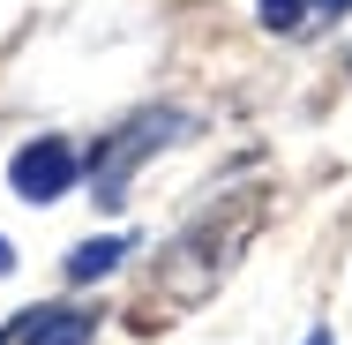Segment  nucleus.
Instances as JSON below:
<instances>
[{"mask_svg":"<svg viewBox=\"0 0 352 345\" xmlns=\"http://www.w3.org/2000/svg\"><path fill=\"white\" fill-rule=\"evenodd\" d=\"M180 136H195V113H180V105H142L135 121H120L113 136L98 143L90 158H82L98 210H120V203H128V180H135V165H142V158H157V150H173Z\"/></svg>","mask_w":352,"mask_h":345,"instance_id":"obj_1","label":"nucleus"},{"mask_svg":"<svg viewBox=\"0 0 352 345\" xmlns=\"http://www.w3.org/2000/svg\"><path fill=\"white\" fill-rule=\"evenodd\" d=\"M75 180H82V158H75L68 136H38V143H23V150L8 158V188H15L30 210H38V203H60Z\"/></svg>","mask_w":352,"mask_h":345,"instance_id":"obj_2","label":"nucleus"},{"mask_svg":"<svg viewBox=\"0 0 352 345\" xmlns=\"http://www.w3.org/2000/svg\"><path fill=\"white\" fill-rule=\"evenodd\" d=\"M90 338H98L90 308H23V331H15V345H90Z\"/></svg>","mask_w":352,"mask_h":345,"instance_id":"obj_3","label":"nucleus"},{"mask_svg":"<svg viewBox=\"0 0 352 345\" xmlns=\"http://www.w3.org/2000/svg\"><path fill=\"white\" fill-rule=\"evenodd\" d=\"M128 255H135V233H98V240L68 248V285H98V278L120 271Z\"/></svg>","mask_w":352,"mask_h":345,"instance_id":"obj_4","label":"nucleus"},{"mask_svg":"<svg viewBox=\"0 0 352 345\" xmlns=\"http://www.w3.org/2000/svg\"><path fill=\"white\" fill-rule=\"evenodd\" d=\"M255 8H263V30H278V38L307 30V0H255Z\"/></svg>","mask_w":352,"mask_h":345,"instance_id":"obj_5","label":"nucleus"},{"mask_svg":"<svg viewBox=\"0 0 352 345\" xmlns=\"http://www.w3.org/2000/svg\"><path fill=\"white\" fill-rule=\"evenodd\" d=\"M307 8H322V15H352V0H307Z\"/></svg>","mask_w":352,"mask_h":345,"instance_id":"obj_6","label":"nucleus"},{"mask_svg":"<svg viewBox=\"0 0 352 345\" xmlns=\"http://www.w3.org/2000/svg\"><path fill=\"white\" fill-rule=\"evenodd\" d=\"M0 278H15V248H8V233H0Z\"/></svg>","mask_w":352,"mask_h":345,"instance_id":"obj_7","label":"nucleus"},{"mask_svg":"<svg viewBox=\"0 0 352 345\" xmlns=\"http://www.w3.org/2000/svg\"><path fill=\"white\" fill-rule=\"evenodd\" d=\"M300 345H330V331H322V323H315V331H307V338H300Z\"/></svg>","mask_w":352,"mask_h":345,"instance_id":"obj_8","label":"nucleus"}]
</instances>
